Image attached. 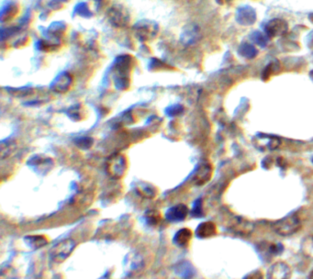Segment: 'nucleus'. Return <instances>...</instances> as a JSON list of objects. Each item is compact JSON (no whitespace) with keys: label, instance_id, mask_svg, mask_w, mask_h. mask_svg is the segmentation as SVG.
<instances>
[{"label":"nucleus","instance_id":"2","mask_svg":"<svg viewBox=\"0 0 313 279\" xmlns=\"http://www.w3.org/2000/svg\"><path fill=\"white\" fill-rule=\"evenodd\" d=\"M273 228L280 236H291L302 229V221L297 214H292L275 222Z\"/></svg>","mask_w":313,"mask_h":279},{"label":"nucleus","instance_id":"18","mask_svg":"<svg viewBox=\"0 0 313 279\" xmlns=\"http://www.w3.org/2000/svg\"><path fill=\"white\" fill-rule=\"evenodd\" d=\"M302 255L313 262V236H308L302 241L301 246Z\"/></svg>","mask_w":313,"mask_h":279},{"label":"nucleus","instance_id":"28","mask_svg":"<svg viewBox=\"0 0 313 279\" xmlns=\"http://www.w3.org/2000/svg\"><path fill=\"white\" fill-rule=\"evenodd\" d=\"M183 112V108L179 105H175V106H172L170 108L167 109V114L172 117H175L177 115L181 114Z\"/></svg>","mask_w":313,"mask_h":279},{"label":"nucleus","instance_id":"8","mask_svg":"<svg viewBox=\"0 0 313 279\" xmlns=\"http://www.w3.org/2000/svg\"><path fill=\"white\" fill-rule=\"evenodd\" d=\"M292 271L288 264L277 262L268 268V279H291Z\"/></svg>","mask_w":313,"mask_h":279},{"label":"nucleus","instance_id":"19","mask_svg":"<svg viewBox=\"0 0 313 279\" xmlns=\"http://www.w3.org/2000/svg\"><path fill=\"white\" fill-rule=\"evenodd\" d=\"M176 274L183 279H189L193 276V267L188 262L180 263L176 268Z\"/></svg>","mask_w":313,"mask_h":279},{"label":"nucleus","instance_id":"33","mask_svg":"<svg viewBox=\"0 0 313 279\" xmlns=\"http://www.w3.org/2000/svg\"><path fill=\"white\" fill-rule=\"evenodd\" d=\"M309 18H310V20L312 21V23H313V13L309 16Z\"/></svg>","mask_w":313,"mask_h":279},{"label":"nucleus","instance_id":"6","mask_svg":"<svg viewBox=\"0 0 313 279\" xmlns=\"http://www.w3.org/2000/svg\"><path fill=\"white\" fill-rule=\"evenodd\" d=\"M108 21L116 28H125L131 20L130 12L125 6L116 4L111 6L108 11Z\"/></svg>","mask_w":313,"mask_h":279},{"label":"nucleus","instance_id":"32","mask_svg":"<svg viewBox=\"0 0 313 279\" xmlns=\"http://www.w3.org/2000/svg\"><path fill=\"white\" fill-rule=\"evenodd\" d=\"M231 1H233V0H216V2L219 5H226L228 3H230Z\"/></svg>","mask_w":313,"mask_h":279},{"label":"nucleus","instance_id":"36","mask_svg":"<svg viewBox=\"0 0 313 279\" xmlns=\"http://www.w3.org/2000/svg\"><path fill=\"white\" fill-rule=\"evenodd\" d=\"M95 1H99V0H95Z\"/></svg>","mask_w":313,"mask_h":279},{"label":"nucleus","instance_id":"26","mask_svg":"<svg viewBox=\"0 0 313 279\" xmlns=\"http://www.w3.org/2000/svg\"><path fill=\"white\" fill-rule=\"evenodd\" d=\"M279 62H274L271 63L269 65H268V67L266 68V70L264 71L263 73V78L265 80L268 79L270 77V75L275 74L277 72V68L279 67Z\"/></svg>","mask_w":313,"mask_h":279},{"label":"nucleus","instance_id":"25","mask_svg":"<svg viewBox=\"0 0 313 279\" xmlns=\"http://www.w3.org/2000/svg\"><path fill=\"white\" fill-rule=\"evenodd\" d=\"M75 13H77L81 17H88L92 16V12L89 10L85 3H80L75 6Z\"/></svg>","mask_w":313,"mask_h":279},{"label":"nucleus","instance_id":"3","mask_svg":"<svg viewBox=\"0 0 313 279\" xmlns=\"http://www.w3.org/2000/svg\"><path fill=\"white\" fill-rule=\"evenodd\" d=\"M75 245L76 244L73 239H64L58 242L50 251L51 261L56 264L64 262L73 253Z\"/></svg>","mask_w":313,"mask_h":279},{"label":"nucleus","instance_id":"16","mask_svg":"<svg viewBox=\"0 0 313 279\" xmlns=\"http://www.w3.org/2000/svg\"><path fill=\"white\" fill-rule=\"evenodd\" d=\"M24 242L28 245V247L33 250L42 248L48 244V240L42 235H28L24 238Z\"/></svg>","mask_w":313,"mask_h":279},{"label":"nucleus","instance_id":"12","mask_svg":"<svg viewBox=\"0 0 313 279\" xmlns=\"http://www.w3.org/2000/svg\"><path fill=\"white\" fill-rule=\"evenodd\" d=\"M212 176V167L209 164L200 165L195 173L193 181L197 186H203L211 180Z\"/></svg>","mask_w":313,"mask_h":279},{"label":"nucleus","instance_id":"23","mask_svg":"<svg viewBox=\"0 0 313 279\" xmlns=\"http://www.w3.org/2000/svg\"><path fill=\"white\" fill-rule=\"evenodd\" d=\"M197 34H198V29L194 25H189L183 32V40L185 42H190L196 38Z\"/></svg>","mask_w":313,"mask_h":279},{"label":"nucleus","instance_id":"11","mask_svg":"<svg viewBox=\"0 0 313 279\" xmlns=\"http://www.w3.org/2000/svg\"><path fill=\"white\" fill-rule=\"evenodd\" d=\"M188 208L185 204H178L167 210L165 218L169 222H182L188 216Z\"/></svg>","mask_w":313,"mask_h":279},{"label":"nucleus","instance_id":"35","mask_svg":"<svg viewBox=\"0 0 313 279\" xmlns=\"http://www.w3.org/2000/svg\"><path fill=\"white\" fill-rule=\"evenodd\" d=\"M61 1H63V2H66V1H69V0H61Z\"/></svg>","mask_w":313,"mask_h":279},{"label":"nucleus","instance_id":"34","mask_svg":"<svg viewBox=\"0 0 313 279\" xmlns=\"http://www.w3.org/2000/svg\"><path fill=\"white\" fill-rule=\"evenodd\" d=\"M311 78H312V80H313V71H312V72H311Z\"/></svg>","mask_w":313,"mask_h":279},{"label":"nucleus","instance_id":"15","mask_svg":"<svg viewBox=\"0 0 313 279\" xmlns=\"http://www.w3.org/2000/svg\"><path fill=\"white\" fill-rule=\"evenodd\" d=\"M192 239V232L188 228L181 229L175 234L173 242L179 247H185Z\"/></svg>","mask_w":313,"mask_h":279},{"label":"nucleus","instance_id":"17","mask_svg":"<svg viewBox=\"0 0 313 279\" xmlns=\"http://www.w3.org/2000/svg\"><path fill=\"white\" fill-rule=\"evenodd\" d=\"M136 192L143 199H154L156 196V189L148 183H140L136 188Z\"/></svg>","mask_w":313,"mask_h":279},{"label":"nucleus","instance_id":"37","mask_svg":"<svg viewBox=\"0 0 313 279\" xmlns=\"http://www.w3.org/2000/svg\"></svg>","mask_w":313,"mask_h":279},{"label":"nucleus","instance_id":"22","mask_svg":"<svg viewBox=\"0 0 313 279\" xmlns=\"http://www.w3.org/2000/svg\"><path fill=\"white\" fill-rule=\"evenodd\" d=\"M145 217H146L147 223L152 226L157 225L162 221V216H161L159 211H154V210L147 211L145 214Z\"/></svg>","mask_w":313,"mask_h":279},{"label":"nucleus","instance_id":"30","mask_svg":"<svg viewBox=\"0 0 313 279\" xmlns=\"http://www.w3.org/2000/svg\"><path fill=\"white\" fill-rule=\"evenodd\" d=\"M78 108H79V106H75V107H73V108L69 109L67 114L71 119L75 120L76 118H78V119L81 118V109Z\"/></svg>","mask_w":313,"mask_h":279},{"label":"nucleus","instance_id":"7","mask_svg":"<svg viewBox=\"0 0 313 279\" xmlns=\"http://www.w3.org/2000/svg\"><path fill=\"white\" fill-rule=\"evenodd\" d=\"M288 29L289 25L287 21L282 18H273L269 20L265 27L267 36L270 38L281 37L288 32Z\"/></svg>","mask_w":313,"mask_h":279},{"label":"nucleus","instance_id":"5","mask_svg":"<svg viewBox=\"0 0 313 279\" xmlns=\"http://www.w3.org/2000/svg\"><path fill=\"white\" fill-rule=\"evenodd\" d=\"M127 167V159L122 154H112L106 162V171L108 176L114 179H119L123 177L125 175Z\"/></svg>","mask_w":313,"mask_h":279},{"label":"nucleus","instance_id":"21","mask_svg":"<svg viewBox=\"0 0 313 279\" xmlns=\"http://www.w3.org/2000/svg\"><path fill=\"white\" fill-rule=\"evenodd\" d=\"M240 53L245 58H254L256 57L257 54V51L256 48L253 45H250L249 43H245L241 46L238 50Z\"/></svg>","mask_w":313,"mask_h":279},{"label":"nucleus","instance_id":"27","mask_svg":"<svg viewBox=\"0 0 313 279\" xmlns=\"http://www.w3.org/2000/svg\"><path fill=\"white\" fill-rule=\"evenodd\" d=\"M202 200H198L195 201L193 206V210H192V215L194 217H201L202 216Z\"/></svg>","mask_w":313,"mask_h":279},{"label":"nucleus","instance_id":"31","mask_svg":"<svg viewBox=\"0 0 313 279\" xmlns=\"http://www.w3.org/2000/svg\"><path fill=\"white\" fill-rule=\"evenodd\" d=\"M253 40H256V42L259 44V45L265 46L267 43V40L265 39L264 35L259 33V32H255L254 33V38Z\"/></svg>","mask_w":313,"mask_h":279},{"label":"nucleus","instance_id":"1","mask_svg":"<svg viewBox=\"0 0 313 279\" xmlns=\"http://www.w3.org/2000/svg\"><path fill=\"white\" fill-rule=\"evenodd\" d=\"M131 66V57L126 55L117 59V64L115 66V86L117 88L124 90L130 86Z\"/></svg>","mask_w":313,"mask_h":279},{"label":"nucleus","instance_id":"13","mask_svg":"<svg viewBox=\"0 0 313 279\" xmlns=\"http://www.w3.org/2000/svg\"><path fill=\"white\" fill-rule=\"evenodd\" d=\"M236 19L242 25L250 26L256 21V12L250 6H243L237 10Z\"/></svg>","mask_w":313,"mask_h":279},{"label":"nucleus","instance_id":"10","mask_svg":"<svg viewBox=\"0 0 313 279\" xmlns=\"http://www.w3.org/2000/svg\"><path fill=\"white\" fill-rule=\"evenodd\" d=\"M73 83V77L68 73H62L56 76L51 84V89L58 94L68 91Z\"/></svg>","mask_w":313,"mask_h":279},{"label":"nucleus","instance_id":"4","mask_svg":"<svg viewBox=\"0 0 313 279\" xmlns=\"http://www.w3.org/2000/svg\"><path fill=\"white\" fill-rule=\"evenodd\" d=\"M159 27L157 23L150 19H142L134 25L133 32L138 40L148 41L153 40L158 33Z\"/></svg>","mask_w":313,"mask_h":279},{"label":"nucleus","instance_id":"14","mask_svg":"<svg viewBox=\"0 0 313 279\" xmlns=\"http://www.w3.org/2000/svg\"><path fill=\"white\" fill-rule=\"evenodd\" d=\"M217 226L212 222H205L200 223L196 230V235L200 239H207L215 236L217 234Z\"/></svg>","mask_w":313,"mask_h":279},{"label":"nucleus","instance_id":"24","mask_svg":"<svg viewBox=\"0 0 313 279\" xmlns=\"http://www.w3.org/2000/svg\"><path fill=\"white\" fill-rule=\"evenodd\" d=\"M93 139L90 137H82V138H78L76 139L75 141V144L79 147L80 149H89L93 145Z\"/></svg>","mask_w":313,"mask_h":279},{"label":"nucleus","instance_id":"29","mask_svg":"<svg viewBox=\"0 0 313 279\" xmlns=\"http://www.w3.org/2000/svg\"><path fill=\"white\" fill-rule=\"evenodd\" d=\"M244 279H265V276L260 270H255L247 274Z\"/></svg>","mask_w":313,"mask_h":279},{"label":"nucleus","instance_id":"9","mask_svg":"<svg viewBox=\"0 0 313 279\" xmlns=\"http://www.w3.org/2000/svg\"><path fill=\"white\" fill-rule=\"evenodd\" d=\"M230 229L236 234L250 235L254 231V224L242 217H234L230 222Z\"/></svg>","mask_w":313,"mask_h":279},{"label":"nucleus","instance_id":"20","mask_svg":"<svg viewBox=\"0 0 313 279\" xmlns=\"http://www.w3.org/2000/svg\"><path fill=\"white\" fill-rule=\"evenodd\" d=\"M17 12H18V7H17L16 4H14V3L8 4V5L2 10V14H1V20H2V22L8 21V20L12 19L13 17H16Z\"/></svg>","mask_w":313,"mask_h":279}]
</instances>
